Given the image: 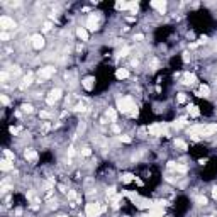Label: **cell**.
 <instances>
[{"label": "cell", "instance_id": "cell-3", "mask_svg": "<svg viewBox=\"0 0 217 217\" xmlns=\"http://www.w3.org/2000/svg\"><path fill=\"white\" fill-rule=\"evenodd\" d=\"M0 27H2V31H10V29L17 27V22L9 15H0Z\"/></svg>", "mask_w": 217, "mask_h": 217}, {"label": "cell", "instance_id": "cell-2", "mask_svg": "<svg viewBox=\"0 0 217 217\" xmlns=\"http://www.w3.org/2000/svg\"><path fill=\"white\" fill-rule=\"evenodd\" d=\"M102 212H103V207L98 202H88L85 205V217H100Z\"/></svg>", "mask_w": 217, "mask_h": 217}, {"label": "cell", "instance_id": "cell-20", "mask_svg": "<svg viewBox=\"0 0 217 217\" xmlns=\"http://www.w3.org/2000/svg\"><path fill=\"white\" fill-rule=\"evenodd\" d=\"M175 148H180L182 151H185L187 149V142L182 141V139H175Z\"/></svg>", "mask_w": 217, "mask_h": 217}, {"label": "cell", "instance_id": "cell-11", "mask_svg": "<svg viewBox=\"0 0 217 217\" xmlns=\"http://www.w3.org/2000/svg\"><path fill=\"white\" fill-rule=\"evenodd\" d=\"M217 132V122H212V124H205V129H203V137L205 136H212Z\"/></svg>", "mask_w": 217, "mask_h": 217}, {"label": "cell", "instance_id": "cell-32", "mask_svg": "<svg viewBox=\"0 0 217 217\" xmlns=\"http://www.w3.org/2000/svg\"><path fill=\"white\" fill-rule=\"evenodd\" d=\"M185 100H187V97H185V93H178V102H180V103H183Z\"/></svg>", "mask_w": 217, "mask_h": 217}, {"label": "cell", "instance_id": "cell-41", "mask_svg": "<svg viewBox=\"0 0 217 217\" xmlns=\"http://www.w3.org/2000/svg\"><path fill=\"white\" fill-rule=\"evenodd\" d=\"M58 217H68V216H65V214H60V216H58Z\"/></svg>", "mask_w": 217, "mask_h": 217}, {"label": "cell", "instance_id": "cell-22", "mask_svg": "<svg viewBox=\"0 0 217 217\" xmlns=\"http://www.w3.org/2000/svg\"><path fill=\"white\" fill-rule=\"evenodd\" d=\"M200 93H202V97H207L210 93V88L207 85H200Z\"/></svg>", "mask_w": 217, "mask_h": 217}, {"label": "cell", "instance_id": "cell-17", "mask_svg": "<svg viewBox=\"0 0 217 217\" xmlns=\"http://www.w3.org/2000/svg\"><path fill=\"white\" fill-rule=\"evenodd\" d=\"M32 80H34V75L32 73H27L26 76L22 78V85H20V87L24 88V87H27V85H31V83H32Z\"/></svg>", "mask_w": 217, "mask_h": 217}, {"label": "cell", "instance_id": "cell-38", "mask_svg": "<svg viewBox=\"0 0 217 217\" xmlns=\"http://www.w3.org/2000/svg\"><path fill=\"white\" fill-rule=\"evenodd\" d=\"M144 39V36H142V34H136L134 36V41H142Z\"/></svg>", "mask_w": 217, "mask_h": 217}, {"label": "cell", "instance_id": "cell-1", "mask_svg": "<svg viewBox=\"0 0 217 217\" xmlns=\"http://www.w3.org/2000/svg\"><path fill=\"white\" fill-rule=\"evenodd\" d=\"M117 108H119L121 112H124V114H134L136 103H134V100H132V97L126 95V97L119 98V100H117Z\"/></svg>", "mask_w": 217, "mask_h": 217}, {"label": "cell", "instance_id": "cell-28", "mask_svg": "<svg viewBox=\"0 0 217 217\" xmlns=\"http://www.w3.org/2000/svg\"><path fill=\"white\" fill-rule=\"evenodd\" d=\"M39 117H42V119H49V117H51V112H47V110H41Z\"/></svg>", "mask_w": 217, "mask_h": 217}, {"label": "cell", "instance_id": "cell-13", "mask_svg": "<svg viewBox=\"0 0 217 217\" xmlns=\"http://www.w3.org/2000/svg\"><path fill=\"white\" fill-rule=\"evenodd\" d=\"M76 36L80 37L81 41H88V31L85 29V27H76Z\"/></svg>", "mask_w": 217, "mask_h": 217}, {"label": "cell", "instance_id": "cell-7", "mask_svg": "<svg viewBox=\"0 0 217 217\" xmlns=\"http://www.w3.org/2000/svg\"><path fill=\"white\" fill-rule=\"evenodd\" d=\"M31 41H32V47L34 49H42L44 47V37L41 36V34H34V36H31Z\"/></svg>", "mask_w": 217, "mask_h": 217}, {"label": "cell", "instance_id": "cell-30", "mask_svg": "<svg viewBox=\"0 0 217 217\" xmlns=\"http://www.w3.org/2000/svg\"><path fill=\"white\" fill-rule=\"evenodd\" d=\"M0 100H2V103H4V105H9V103H10V100H9V97H7L5 93L0 95Z\"/></svg>", "mask_w": 217, "mask_h": 217}, {"label": "cell", "instance_id": "cell-21", "mask_svg": "<svg viewBox=\"0 0 217 217\" xmlns=\"http://www.w3.org/2000/svg\"><path fill=\"white\" fill-rule=\"evenodd\" d=\"M188 112H190V115H193V117H198V115H200L198 107H195V105H190V107H188Z\"/></svg>", "mask_w": 217, "mask_h": 217}, {"label": "cell", "instance_id": "cell-5", "mask_svg": "<svg viewBox=\"0 0 217 217\" xmlns=\"http://www.w3.org/2000/svg\"><path fill=\"white\" fill-rule=\"evenodd\" d=\"M54 73H56V68L54 66H44V68L39 70V78L41 80H47V78H51Z\"/></svg>", "mask_w": 217, "mask_h": 217}, {"label": "cell", "instance_id": "cell-29", "mask_svg": "<svg viewBox=\"0 0 217 217\" xmlns=\"http://www.w3.org/2000/svg\"><path fill=\"white\" fill-rule=\"evenodd\" d=\"M81 154H83V156H90V154H92V149L88 148V146L81 148Z\"/></svg>", "mask_w": 217, "mask_h": 217}, {"label": "cell", "instance_id": "cell-25", "mask_svg": "<svg viewBox=\"0 0 217 217\" xmlns=\"http://www.w3.org/2000/svg\"><path fill=\"white\" fill-rule=\"evenodd\" d=\"M137 7H139L137 2H131V4H129V9H131V12H132V14L137 12Z\"/></svg>", "mask_w": 217, "mask_h": 217}, {"label": "cell", "instance_id": "cell-24", "mask_svg": "<svg viewBox=\"0 0 217 217\" xmlns=\"http://www.w3.org/2000/svg\"><path fill=\"white\" fill-rule=\"evenodd\" d=\"M195 202L198 203V205H207V198H205V197H195Z\"/></svg>", "mask_w": 217, "mask_h": 217}, {"label": "cell", "instance_id": "cell-16", "mask_svg": "<svg viewBox=\"0 0 217 217\" xmlns=\"http://www.w3.org/2000/svg\"><path fill=\"white\" fill-rule=\"evenodd\" d=\"M81 87L85 88V90H88V92H90V90L93 88V78H90V76H88V78H85V80L81 81Z\"/></svg>", "mask_w": 217, "mask_h": 217}, {"label": "cell", "instance_id": "cell-37", "mask_svg": "<svg viewBox=\"0 0 217 217\" xmlns=\"http://www.w3.org/2000/svg\"><path fill=\"white\" fill-rule=\"evenodd\" d=\"M51 27H53V24H51V22H44V31H49Z\"/></svg>", "mask_w": 217, "mask_h": 217}, {"label": "cell", "instance_id": "cell-27", "mask_svg": "<svg viewBox=\"0 0 217 217\" xmlns=\"http://www.w3.org/2000/svg\"><path fill=\"white\" fill-rule=\"evenodd\" d=\"M4 154H5L7 160H12V161H14V158H15V154H14V153H10L9 149H4Z\"/></svg>", "mask_w": 217, "mask_h": 217}, {"label": "cell", "instance_id": "cell-15", "mask_svg": "<svg viewBox=\"0 0 217 217\" xmlns=\"http://www.w3.org/2000/svg\"><path fill=\"white\" fill-rule=\"evenodd\" d=\"M127 76H129V71L126 68H119V70L115 71V78H117V80H126Z\"/></svg>", "mask_w": 217, "mask_h": 217}, {"label": "cell", "instance_id": "cell-6", "mask_svg": "<svg viewBox=\"0 0 217 217\" xmlns=\"http://www.w3.org/2000/svg\"><path fill=\"white\" fill-rule=\"evenodd\" d=\"M85 29H87V31H97V29H98V20H97V17H95L93 14L88 15L87 22H85Z\"/></svg>", "mask_w": 217, "mask_h": 217}, {"label": "cell", "instance_id": "cell-9", "mask_svg": "<svg viewBox=\"0 0 217 217\" xmlns=\"http://www.w3.org/2000/svg\"><path fill=\"white\" fill-rule=\"evenodd\" d=\"M0 170L7 173V171H12L14 170V161L12 160H7V158H2V161H0Z\"/></svg>", "mask_w": 217, "mask_h": 217}, {"label": "cell", "instance_id": "cell-23", "mask_svg": "<svg viewBox=\"0 0 217 217\" xmlns=\"http://www.w3.org/2000/svg\"><path fill=\"white\" fill-rule=\"evenodd\" d=\"M134 180V176L131 175V173H126V175H122V182L124 183H129V182H132Z\"/></svg>", "mask_w": 217, "mask_h": 217}, {"label": "cell", "instance_id": "cell-10", "mask_svg": "<svg viewBox=\"0 0 217 217\" xmlns=\"http://www.w3.org/2000/svg\"><path fill=\"white\" fill-rule=\"evenodd\" d=\"M151 7L156 9L160 14L166 12V2H165V0H153V2H151Z\"/></svg>", "mask_w": 217, "mask_h": 217}, {"label": "cell", "instance_id": "cell-8", "mask_svg": "<svg viewBox=\"0 0 217 217\" xmlns=\"http://www.w3.org/2000/svg\"><path fill=\"white\" fill-rule=\"evenodd\" d=\"M163 124H160V122H154V124H151L148 127V132L151 136H163Z\"/></svg>", "mask_w": 217, "mask_h": 217}, {"label": "cell", "instance_id": "cell-4", "mask_svg": "<svg viewBox=\"0 0 217 217\" xmlns=\"http://www.w3.org/2000/svg\"><path fill=\"white\" fill-rule=\"evenodd\" d=\"M61 95H63V90L56 87V88H53V90L49 92V97L46 98V102L49 103V105H54V103H56V102L61 98Z\"/></svg>", "mask_w": 217, "mask_h": 217}, {"label": "cell", "instance_id": "cell-19", "mask_svg": "<svg viewBox=\"0 0 217 217\" xmlns=\"http://www.w3.org/2000/svg\"><path fill=\"white\" fill-rule=\"evenodd\" d=\"M20 108H22V112H26V114H32L34 112V107L31 105V103H22Z\"/></svg>", "mask_w": 217, "mask_h": 217}, {"label": "cell", "instance_id": "cell-33", "mask_svg": "<svg viewBox=\"0 0 217 217\" xmlns=\"http://www.w3.org/2000/svg\"><path fill=\"white\" fill-rule=\"evenodd\" d=\"M121 141H124V142H131V137H129V136H126V134H121Z\"/></svg>", "mask_w": 217, "mask_h": 217}, {"label": "cell", "instance_id": "cell-34", "mask_svg": "<svg viewBox=\"0 0 217 217\" xmlns=\"http://www.w3.org/2000/svg\"><path fill=\"white\" fill-rule=\"evenodd\" d=\"M0 39H2V41H7V39H10V36H9L7 32H2V34H0Z\"/></svg>", "mask_w": 217, "mask_h": 217}, {"label": "cell", "instance_id": "cell-35", "mask_svg": "<svg viewBox=\"0 0 217 217\" xmlns=\"http://www.w3.org/2000/svg\"><path fill=\"white\" fill-rule=\"evenodd\" d=\"M129 51H131L129 47H124V49H121V53H119V54H121V56H127V53H129Z\"/></svg>", "mask_w": 217, "mask_h": 217}, {"label": "cell", "instance_id": "cell-14", "mask_svg": "<svg viewBox=\"0 0 217 217\" xmlns=\"http://www.w3.org/2000/svg\"><path fill=\"white\" fill-rule=\"evenodd\" d=\"M195 81H197V76H195V75H190V73H187L185 76H183L182 83H183V85H193Z\"/></svg>", "mask_w": 217, "mask_h": 217}, {"label": "cell", "instance_id": "cell-39", "mask_svg": "<svg viewBox=\"0 0 217 217\" xmlns=\"http://www.w3.org/2000/svg\"><path fill=\"white\" fill-rule=\"evenodd\" d=\"M212 197L217 200V187H214V188H212Z\"/></svg>", "mask_w": 217, "mask_h": 217}, {"label": "cell", "instance_id": "cell-18", "mask_svg": "<svg viewBox=\"0 0 217 217\" xmlns=\"http://www.w3.org/2000/svg\"><path fill=\"white\" fill-rule=\"evenodd\" d=\"M105 114H107V117H108V119H110L112 122L117 121V112H115L114 108H107V112H105Z\"/></svg>", "mask_w": 217, "mask_h": 217}, {"label": "cell", "instance_id": "cell-12", "mask_svg": "<svg viewBox=\"0 0 217 217\" xmlns=\"http://www.w3.org/2000/svg\"><path fill=\"white\" fill-rule=\"evenodd\" d=\"M24 158H26L27 161L34 163L36 160H37V153H36L34 149H26V151H24Z\"/></svg>", "mask_w": 217, "mask_h": 217}, {"label": "cell", "instance_id": "cell-40", "mask_svg": "<svg viewBox=\"0 0 217 217\" xmlns=\"http://www.w3.org/2000/svg\"><path fill=\"white\" fill-rule=\"evenodd\" d=\"M73 154H75V149L70 148V149H68V156H73Z\"/></svg>", "mask_w": 217, "mask_h": 217}, {"label": "cell", "instance_id": "cell-26", "mask_svg": "<svg viewBox=\"0 0 217 217\" xmlns=\"http://www.w3.org/2000/svg\"><path fill=\"white\" fill-rule=\"evenodd\" d=\"M73 110H75V112H85L87 108H85L83 103H78V105H75V107H73Z\"/></svg>", "mask_w": 217, "mask_h": 217}, {"label": "cell", "instance_id": "cell-36", "mask_svg": "<svg viewBox=\"0 0 217 217\" xmlns=\"http://www.w3.org/2000/svg\"><path fill=\"white\" fill-rule=\"evenodd\" d=\"M0 76H2V81L5 83V80L9 78V73H7V71H2V75H0Z\"/></svg>", "mask_w": 217, "mask_h": 217}, {"label": "cell", "instance_id": "cell-31", "mask_svg": "<svg viewBox=\"0 0 217 217\" xmlns=\"http://www.w3.org/2000/svg\"><path fill=\"white\" fill-rule=\"evenodd\" d=\"M68 198H70V200L76 198V192H75V190H70V192H68Z\"/></svg>", "mask_w": 217, "mask_h": 217}]
</instances>
